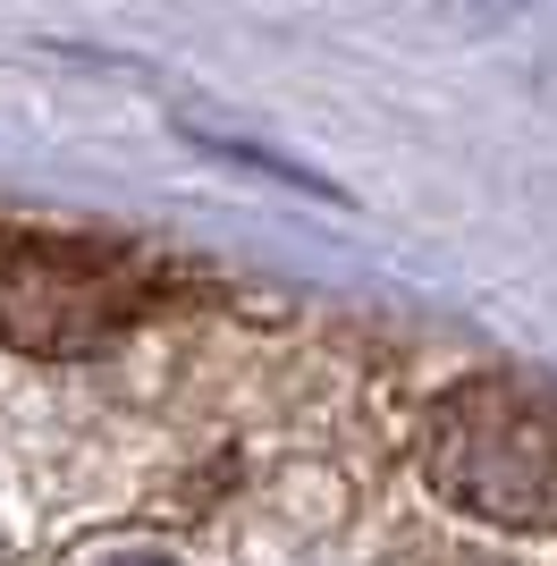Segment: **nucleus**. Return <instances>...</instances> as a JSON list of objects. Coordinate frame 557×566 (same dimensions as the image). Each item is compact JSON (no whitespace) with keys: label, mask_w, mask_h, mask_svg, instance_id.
Segmentation results:
<instances>
[{"label":"nucleus","mask_w":557,"mask_h":566,"mask_svg":"<svg viewBox=\"0 0 557 566\" xmlns=\"http://www.w3.org/2000/svg\"><path fill=\"white\" fill-rule=\"evenodd\" d=\"M431 491L498 533H557V398L533 380H456L422 415Z\"/></svg>","instance_id":"1"},{"label":"nucleus","mask_w":557,"mask_h":566,"mask_svg":"<svg viewBox=\"0 0 557 566\" xmlns=\"http://www.w3.org/2000/svg\"><path fill=\"white\" fill-rule=\"evenodd\" d=\"M118 566H169V558H118Z\"/></svg>","instance_id":"3"},{"label":"nucleus","mask_w":557,"mask_h":566,"mask_svg":"<svg viewBox=\"0 0 557 566\" xmlns=\"http://www.w3.org/2000/svg\"><path fill=\"white\" fill-rule=\"evenodd\" d=\"M161 305V271L93 237H18L0 254V338L25 355H85Z\"/></svg>","instance_id":"2"}]
</instances>
